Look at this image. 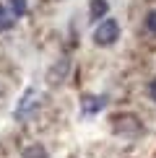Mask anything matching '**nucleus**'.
Masks as SVG:
<instances>
[{
    "label": "nucleus",
    "mask_w": 156,
    "mask_h": 158,
    "mask_svg": "<svg viewBox=\"0 0 156 158\" xmlns=\"http://www.w3.org/2000/svg\"><path fill=\"white\" fill-rule=\"evenodd\" d=\"M117 39H120V23H117L115 18H104V21L96 26V31H94V44L96 47H109Z\"/></svg>",
    "instance_id": "1"
},
{
    "label": "nucleus",
    "mask_w": 156,
    "mask_h": 158,
    "mask_svg": "<svg viewBox=\"0 0 156 158\" xmlns=\"http://www.w3.org/2000/svg\"><path fill=\"white\" fill-rule=\"evenodd\" d=\"M37 106H39V91L37 88H26L21 101H18V106H16V111H13V117H16V119H26Z\"/></svg>",
    "instance_id": "2"
},
{
    "label": "nucleus",
    "mask_w": 156,
    "mask_h": 158,
    "mask_svg": "<svg viewBox=\"0 0 156 158\" xmlns=\"http://www.w3.org/2000/svg\"><path fill=\"white\" fill-rule=\"evenodd\" d=\"M107 106V96H96V94H86L81 98V114L83 117H91L96 111H102Z\"/></svg>",
    "instance_id": "3"
},
{
    "label": "nucleus",
    "mask_w": 156,
    "mask_h": 158,
    "mask_svg": "<svg viewBox=\"0 0 156 158\" xmlns=\"http://www.w3.org/2000/svg\"><path fill=\"white\" fill-rule=\"evenodd\" d=\"M107 13H109L107 0H91L89 3V18L91 21H102V18H107Z\"/></svg>",
    "instance_id": "4"
},
{
    "label": "nucleus",
    "mask_w": 156,
    "mask_h": 158,
    "mask_svg": "<svg viewBox=\"0 0 156 158\" xmlns=\"http://www.w3.org/2000/svg\"><path fill=\"white\" fill-rule=\"evenodd\" d=\"M16 23V18H13V13L5 8V5H0V31H8L11 26Z\"/></svg>",
    "instance_id": "5"
},
{
    "label": "nucleus",
    "mask_w": 156,
    "mask_h": 158,
    "mask_svg": "<svg viewBox=\"0 0 156 158\" xmlns=\"http://www.w3.org/2000/svg\"><path fill=\"white\" fill-rule=\"evenodd\" d=\"M8 10L13 13V18H21L26 13V0H8Z\"/></svg>",
    "instance_id": "6"
},
{
    "label": "nucleus",
    "mask_w": 156,
    "mask_h": 158,
    "mask_svg": "<svg viewBox=\"0 0 156 158\" xmlns=\"http://www.w3.org/2000/svg\"><path fill=\"white\" fill-rule=\"evenodd\" d=\"M24 158H47V150L42 145H29L24 148Z\"/></svg>",
    "instance_id": "7"
},
{
    "label": "nucleus",
    "mask_w": 156,
    "mask_h": 158,
    "mask_svg": "<svg viewBox=\"0 0 156 158\" xmlns=\"http://www.w3.org/2000/svg\"><path fill=\"white\" fill-rule=\"evenodd\" d=\"M146 26H148V31L151 34H156V8L148 13V18H146Z\"/></svg>",
    "instance_id": "8"
},
{
    "label": "nucleus",
    "mask_w": 156,
    "mask_h": 158,
    "mask_svg": "<svg viewBox=\"0 0 156 158\" xmlns=\"http://www.w3.org/2000/svg\"><path fill=\"white\" fill-rule=\"evenodd\" d=\"M148 94H151V98H154V101H156V78H154V81H151V85H148Z\"/></svg>",
    "instance_id": "9"
}]
</instances>
